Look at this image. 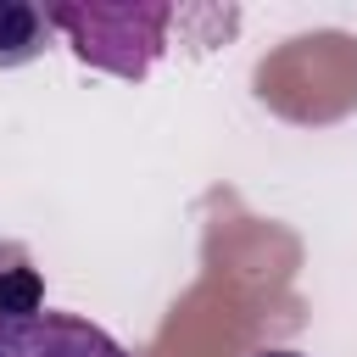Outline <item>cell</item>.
Listing matches in <instances>:
<instances>
[{
  "label": "cell",
  "instance_id": "4",
  "mask_svg": "<svg viewBox=\"0 0 357 357\" xmlns=\"http://www.w3.org/2000/svg\"><path fill=\"white\" fill-rule=\"evenodd\" d=\"M257 357H301V351H257Z\"/></svg>",
  "mask_w": 357,
  "mask_h": 357
},
{
  "label": "cell",
  "instance_id": "1",
  "mask_svg": "<svg viewBox=\"0 0 357 357\" xmlns=\"http://www.w3.org/2000/svg\"><path fill=\"white\" fill-rule=\"evenodd\" d=\"M45 11H50V28L73 45V56L84 67L128 78V84H139L167 56V33H173V22H184V11L167 0H123V6L56 0Z\"/></svg>",
  "mask_w": 357,
  "mask_h": 357
},
{
  "label": "cell",
  "instance_id": "3",
  "mask_svg": "<svg viewBox=\"0 0 357 357\" xmlns=\"http://www.w3.org/2000/svg\"><path fill=\"white\" fill-rule=\"evenodd\" d=\"M56 28H50V11L45 6H28V0H0V73L11 67H28L50 50Z\"/></svg>",
  "mask_w": 357,
  "mask_h": 357
},
{
  "label": "cell",
  "instance_id": "2",
  "mask_svg": "<svg viewBox=\"0 0 357 357\" xmlns=\"http://www.w3.org/2000/svg\"><path fill=\"white\" fill-rule=\"evenodd\" d=\"M0 357H134V351L78 312L39 307L22 318H0Z\"/></svg>",
  "mask_w": 357,
  "mask_h": 357
}]
</instances>
